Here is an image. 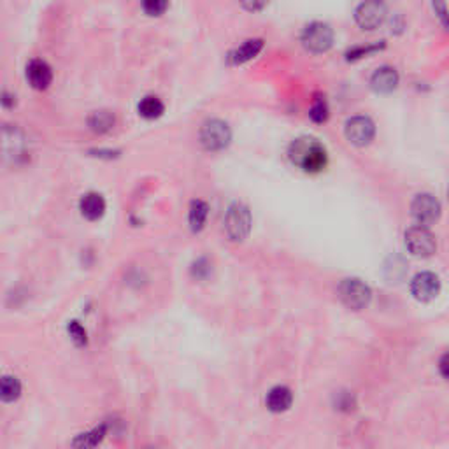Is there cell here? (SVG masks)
<instances>
[{"label":"cell","mask_w":449,"mask_h":449,"mask_svg":"<svg viewBox=\"0 0 449 449\" xmlns=\"http://www.w3.org/2000/svg\"><path fill=\"white\" fill-rule=\"evenodd\" d=\"M288 158L297 169L305 174H318L328 165V151L321 141L316 137L295 139L288 148Z\"/></svg>","instance_id":"cell-1"},{"label":"cell","mask_w":449,"mask_h":449,"mask_svg":"<svg viewBox=\"0 0 449 449\" xmlns=\"http://www.w3.org/2000/svg\"><path fill=\"white\" fill-rule=\"evenodd\" d=\"M334 28L325 22H311L304 26L300 34V42L305 51L312 55L327 53L334 46Z\"/></svg>","instance_id":"cell-2"},{"label":"cell","mask_w":449,"mask_h":449,"mask_svg":"<svg viewBox=\"0 0 449 449\" xmlns=\"http://www.w3.org/2000/svg\"><path fill=\"white\" fill-rule=\"evenodd\" d=\"M388 19L387 0H362L355 9V22L362 30H378Z\"/></svg>","instance_id":"cell-3"},{"label":"cell","mask_w":449,"mask_h":449,"mask_svg":"<svg viewBox=\"0 0 449 449\" xmlns=\"http://www.w3.org/2000/svg\"><path fill=\"white\" fill-rule=\"evenodd\" d=\"M339 298L342 300V304L346 307L353 309V311H362L371 304L372 291L362 279L357 278H348L342 279L339 285Z\"/></svg>","instance_id":"cell-4"},{"label":"cell","mask_w":449,"mask_h":449,"mask_svg":"<svg viewBox=\"0 0 449 449\" xmlns=\"http://www.w3.org/2000/svg\"><path fill=\"white\" fill-rule=\"evenodd\" d=\"M251 211L248 205L235 202L228 207L227 214H225V232H227L228 239L234 242L244 241L251 232Z\"/></svg>","instance_id":"cell-5"},{"label":"cell","mask_w":449,"mask_h":449,"mask_svg":"<svg viewBox=\"0 0 449 449\" xmlns=\"http://www.w3.org/2000/svg\"><path fill=\"white\" fill-rule=\"evenodd\" d=\"M232 142V130L223 119H209L201 128V144L207 151H223Z\"/></svg>","instance_id":"cell-6"},{"label":"cell","mask_w":449,"mask_h":449,"mask_svg":"<svg viewBox=\"0 0 449 449\" xmlns=\"http://www.w3.org/2000/svg\"><path fill=\"white\" fill-rule=\"evenodd\" d=\"M405 246L411 255L421 256V258H428L437 249L434 234L423 225H416L405 232Z\"/></svg>","instance_id":"cell-7"},{"label":"cell","mask_w":449,"mask_h":449,"mask_svg":"<svg viewBox=\"0 0 449 449\" xmlns=\"http://www.w3.org/2000/svg\"><path fill=\"white\" fill-rule=\"evenodd\" d=\"M344 134L353 146L364 148L374 141L375 125L368 116H353L346 121Z\"/></svg>","instance_id":"cell-8"},{"label":"cell","mask_w":449,"mask_h":449,"mask_svg":"<svg viewBox=\"0 0 449 449\" xmlns=\"http://www.w3.org/2000/svg\"><path fill=\"white\" fill-rule=\"evenodd\" d=\"M411 216L418 225H434L441 218V202L430 194L416 195L411 204Z\"/></svg>","instance_id":"cell-9"},{"label":"cell","mask_w":449,"mask_h":449,"mask_svg":"<svg viewBox=\"0 0 449 449\" xmlns=\"http://www.w3.org/2000/svg\"><path fill=\"white\" fill-rule=\"evenodd\" d=\"M441 291V281L434 272H420L411 281V294L416 300L430 302Z\"/></svg>","instance_id":"cell-10"},{"label":"cell","mask_w":449,"mask_h":449,"mask_svg":"<svg viewBox=\"0 0 449 449\" xmlns=\"http://www.w3.org/2000/svg\"><path fill=\"white\" fill-rule=\"evenodd\" d=\"M398 83H400V76L390 65H382V67L375 69L374 74L371 76V88L381 95H387V93L397 90Z\"/></svg>","instance_id":"cell-11"},{"label":"cell","mask_w":449,"mask_h":449,"mask_svg":"<svg viewBox=\"0 0 449 449\" xmlns=\"http://www.w3.org/2000/svg\"><path fill=\"white\" fill-rule=\"evenodd\" d=\"M26 79L32 88L46 90L53 81V71L44 60H32L26 65Z\"/></svg>","instance_id":"cell-12"},{"label":"cell","mask_w":449,"mask_h":449,"mask_svg":"<svg viewBox=\"0 0 449 449\" xmlns=\"http://www.w3.org/2000/svg\"><path fill=\"white\" fill-rule=\"evenodd\" d=\"M262 49H264V41L262 39H248L239 48L228 53L227 60L230 65H242V63L256 58V56L260 55Z\"/></svg>","instance_id":"cell-13"},{"label":"cell","mask_w":449,"mask_h":449,"mask_svg":"<svg viewBox=\"0 0 449 449\" xmlns=\"http://www.w3.org/2000/svg\"><path fill=\"white\" fill-rule=\"evenodd\" d=\"M79 211L88 221H97L105 214L104 197L101 194H95V192L83 195L81 202H79Z\"/></svg>","instance_id":"cell-14"},{"label":"cell","mask_w":449,"mask_h":449,"mask_svg":"<svg viewBox=\"0 0 449 449\" xmlns=\"http://www.w3.org/2000/svg\"><path fill=\"white\" fill-rule=\"evenodd\" d=\"M294 404V393L290 388L274 387L267 393V407L272 412H285Z\"/></svg>","instance_id":"cell-15"},{"label":"cell","mask_w":449,"mask_h":449,"mask_svg":"<svg viewBox=\"0 0 449 449\" xmlns=\"http://www.w3.org/2000/svg\"><path fill=\"white\" fill-rule=\"evenodd\" d=\"M209 214V205L204 201H192L188 212V221L192 232H201L205 225V219Z\"/></svg>","instance_id":"cell-16"},{"label":"cell","mask_w":449,"mask_h":449,"mask_svg":"<svg viewBox=\"0 0 449 449\" xmlns=\"http://www.w3.org/2000/svg\"><path fill=\"white\" fill-rule=\"evenodd\" d=\"M115 123V115L109 111H95L88 118L90 130H93L95 134H105V132L112 130Z\"/></svg>","instance_id":"cell-17"},{"label":"cell","mask_w":449,"mask_h":449,"mask_svg":"<svg viewBox=\"0 0 449 449\" xmlns=\"http://www.w3.org/2000/svg\"><path fill=\"white\" fill-rule=\"evenodd\" d=\"M384 48H387V42H384V41L368 42V44L355 46V48H351V49H348V51H346V60H348V62H357V60L367 58V56L375 55V53L382 51Z\"/></svg>","instance_id":"cell-18"},{"label":"cell","mask_w":449,"mask_h":449,"mask_svg":"<svg viewBox=\"0 0 449 449\" xmlns=\"http://www.w3.org/2000/svg\"><path fill=\"white\" fill-rule=\"evenodd\" d=\"M22 395V382L15 375H4L2 382H0V397L2 402L9 404V402H16Z\"/></svg>","instance_id":"cell-19"},{"label":"cell","mask_w":449,"mask_h":449,"mask_svg":"<svg viewBox=\"0 0 449 449\" xmlns=\"http://www.w3.org/2000/svg\"><path fill=\"white\" fill-rule=\"evenodd\" d=\"M108 434V427L105 425H101V427L93 428L92 432H86V434L78 435V437L72 441V446L74 448H95L102 442V439Z\"/></svg>","instance_id":"cell-20"},{"label":"cell","mask_w":449,"mask_h":449,"mask_svg":"<svg viewBox=\"0 0 449 449\" xmlns=\"http://www.w3.org/2000/svg\"><path fill=\"white\" fill-rule=\"evenodd\" d=\"M137 111L142 118L146 119H156L164 115L165 105L158 97H144L137 105Z\"/></svg>","instance_id":"cell-21"},{"label":"cell","mask_w":449,"mask_h":449,"mask_svg":"<svg viewBox=\"0 0 449 449\" xmlns=\"http://www.w3.org/2000/svg\"><path fill=\"white\" fill-rule=\"evenodd\" d=\"M309 118L314 123H318V125L328 121V118H330V108H328V102L323 95H316L314 97L311 109H309Z\"/></svg>","instance_id":"cell-22"},{"label":"cell","mask_w":449,"mask_h":449,"mask_svg":"<svg viewBox=\"0 0 449 449\" xmlns=\"http://www.w3.org/2000/svg\"><path fill=\"white\" fill-rule=\"evenodd\" d=\"M432 11H434L435 18H437L439 25L442 26L444 32H449V8L446 0H430Z\"/></svg>","instance_id":"cell-23"},{"label":"cell","mask_w":449,"mask_h":449,"mask_svg":"<svg viewBox=\"0 0 449 449\" xmlns=\"http://www.w3.org/2000/svg\"><path fill=\"white\" fill-rule=\"evenodd\" d=\"M169 8V0H142V9L148 16H162Z\"/></svg>","instance_id":"cell-24"},{"label":"cell","mask_w":449,"mask_h":449,"mask_svg":"<svg viewBox=\"0 0 449 449\" xmlns=\"http://www.w3.org/2000/svg\"><path fill=\"white\" fill-rule=\"evenodd\" d=\"M67 330H69V335L72 337V341L76 342V346L83 348V346L88 344V335H86V330L81 327L79 321H71Z\"/></svg>","instance_id":"cell-25"},{"label":"cell","mask_w":449,"mask_h":449,"mask_svg":"<svg viewBox=\"0 0 449 449\" xmlns=\"http://www.w3.org/2000/svg\"><path fill=\"white\" fill-rule=\"evenodd\" d=\"M211 271H212L211 264H209L205 258H201V260H197L194 265H192V276H194L195 279L209 278Z\"/></svg>","instance_id":"cell-26"},{"label":"cell","mask_w":449,"mask_h":449,"mask_svg":"<svg viewBox=\"0 0 449 449\" xmlns=\"http://www.w3.org/2000/svg\"><path fill=\"white\" fill-rule=\"evenodd\" d=\"M271 0H241V6L249 12H260L269 6Z\"/></svg>","instance_id":"cell-27"},{"label":"cell","mask_w":449,"mask_h":449,"mask_svg":"<svg viewBox=\"0 0 449 449\" xmlns=\"http://www.w3.org/2000/svg\"><path fill=\"white\" fill-rule=\"evenodd\" d=\"M337 405H339V409H346V411L353 409V405H355V402H353V395L346 393V398H342V393H339Z\"/></svg>","instance_id":"cell-28"},{"label":"cell","mask_w":449,"mask_h":449,"mask_svg":"<svg viewBox=\"0 0 449 449\" xmlns=\"http://www.w3.org/2000/svg\"><path fill=\"white\" fill-rule=\"evenodd\" d=\"M439 371H441L442 378L449 379V353H446L444 357L441 358V362H439Z\"/></svg>","instance_id":"cell-29"}]
</instances>
